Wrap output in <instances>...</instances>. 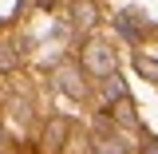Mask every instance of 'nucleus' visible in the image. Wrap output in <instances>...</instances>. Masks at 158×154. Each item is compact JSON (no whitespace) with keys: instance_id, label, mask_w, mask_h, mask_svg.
Instances as JSON below:
<instances>
[{"instance_id":"f257e3e1","label":"nucleus","mask_w":158,"mask_h":154,"mask_svg":"<svg viewBox=\"0 0 158 154\" xmlns=\"http://www.w3.org/2000/svg\"><path fill=\"white\" fill-rule=\"evenodd\" d=\"M79 59H83V67H87L91 75H99V79L115 75V48H111L107 40H91V44L79 52Z\"/></svg>"},{"instance_id":"f03ea898","label":"nucleus","mask_w":158,"mask_h":154,"mask_svg":"<svg viewBox=\"0 0 158 154\" xmlns=\"http://www.w3.org/2000/svg\"><path fill=\"white\" fill-rule=\"evenodd\" d=\"M52 83H56L67 99H83V95H87V87H83V79H79V67H75V63H56Z\"/></svg>"},{"instance_id":"7ed1b4c3","label":"nucleus","mask_w":158,"mask_h":154,"mask_svg":"<svg viewBox=\"0 0 158 154\" xmlns=\"http://www.w3.org/2000/svg\"><path fill=\"white\" fill-rule=\"evenodd\" d=\"M95 154H127L131 146H127V138L123 135H111V131H95Z\"/></svg>"},{"instance_id":"20e7f679","label":"nucleus","mask_w":158,"mask_h":154,"mask_svg":"<svg viewBox=\"0 0 158 154\" xmlns=\"http://www.w3.org/2000/svg\"><path fill=\"white\" fill-rule=\"evenodd\" d=\"M111 103H115V107H111L107 115L115 119L118 127H135V123H138V115H135V103H131V95H118V99H111Z\"/></svg>"},{"instance_id":"39448f33","label":"nucleus","mask_w":158,"mask_h":154,"mask_svg":"<svg viewBox=\"0 0 158 154\" xmlns=\"http://www.w3.org/2000/svg\"><path fill=\"white\" fill-rule=\"evenodd\" d=\"M20 63V44L16 40H0V71H12Z\"/></svg>"},{"instance_id":"423d86ee","label":"nucleus","mask_w":158,"mask_h":154,"mask_svg":"<svg viewBox=\"0 0 158 154\" xmlns=\"http://www.w3.org/2000/svg\"><path fill=\"white\" fill-rule=\"evenodd\" d=\"M63 138H67V119H52V123H48L44 142H48L52 150H59V146H63Z\"/></svg>"},{"instance_id":"0eeeda50","label":"nucleus","mask_w":158,"mask_h":154,"mask_svg":"<svg viewBox=\"0 0 158 154\" xmlns=\"http://www.w3.org/2000/svg\"><path fill=\"white\" fill-rule=\"evenodd\" d=\"M115 28H118V32H123L127 40H135V36H138V24H135V16H131V12L115 16Z\"/></svg>"},{"instance_id":"6e6552de","label":"nucleus","mask_w":158,"mask_h":154,"mask_svg":"<svg viewBox=\"0 0 158 154\" xmlns=\"http://www.w3.org/2000/svg\"><path fill=\"white\" fill-rule=\"evenodd\" d=\"M135 67H138L146 79H154V83H158V59H150V56H135Z\"/></svg>"},{"instance_id":"1a4fd4ad","label":"nucleus","mask_w":158,"mask_h":154,"mask_svg":"<svg viewBox=\"0 0 158 154\" xmlns=\"http://www.w3.org/2000/svg\"><path fill=\"white\" fill-rule=\"evenodd\" d=\"M75 24H95V4L91 0H79L75 4Z\"/></svg>"},{"instance_id":"9d476101","label":"nucleus","mask_w":158,"mask_h":154,"mask_svg":"<svg viewBox=\"0 0 158 154\" xmlns=\"http://www.w3.org/2000/svg\"><path fill=\"white\" fill-rule=\"evenodd\" d=\"M107 79H111V83H107V95H111V99L127 95V87H123V79H118V75H107Z\"/></svg>"},{"instance_id":"9b49d317","label":"nucleus","mask_w":158,"mask_h":154,"mask_svg":"<svg viewBox=\"0 0 158 154\" xmlns=\"http://www.w3.org/2000/svg\"><path fill=\"white\" fill-rule=\"evenodd\" d=\"M142 154H158V138L154 135H142Z\"/></svg>"}]
</instances>
